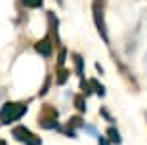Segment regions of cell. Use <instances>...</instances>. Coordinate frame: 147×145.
Segmentation results:
<instances>
[{"label": "cell", "instance_id": "6da1fadb", "mask_svg": "<svg viewBox=\"0 0 147 145\" xmlns=\"http://www.w3.org/2000/svg\"><path fill=\"white\" fill-rule=\"evenodd\" d=\"M25 111H27L25 103H6L0 109V120H2V124H10L17 118H21L25 115Z\"/></svg>", "mask_w": 147, "mask_h": 145}, {"label": "cell", "instance_id": "5b68a950", "mask_svg": "<svg viewBox=\"0 0 147 145\" xmlns=\"http://www.w3.org/2000/svg\"><path fill=\"white\" fill-rule=\"evenodd\" d=\"M23 4L29 6V8H40L42 6V0H23Z\"/></svg>", "mask_w": 147, "mask_h": 145}, {"label": "cell", "instance_id": "7a4b0ae2", "mask_svg": "<svg viewBox=\"0 0 147 145\" xmlns=\"http://www.w3.org/2000/svg\"><path fill=\"white\" fill-rule=\"evenodd\" d=\"M13 138H16L17 141H23V143H27V145H40L42 141H40V138H36L34 134H31L27 128H23V126H19V128H16L13 132Z\"/></svg>", "mask_w": 147, "mask_h": 145}, {"label": "cell", "instance_id": "3957f363", "mask_svg": "<svg viewBox=\"0 0 147 145\" xmlns=\"http://www.w3.org/2000/svg\"><path fill=\"white\" fill-rule=\"evenodd\" d=\"M94 16H96V21H98V29L99 32L105 36V27H103V11H101V8L99 6H94Z\"/></svg>", "mask_w": 147, "mask_h": 145}, {"label": "cell", "instance_id": "8992f818", "mask_svg": "<svg viewBox=\"0 0 147 145\" xmlns=\"http://www.w3.org/2000/svg\"><path fill=\"white\" fill-rule=\"evenodd\" d=\"M107 136H109V138H113V141H115V143H119V141H120L119 134H117V132H115V128H111L109 132H107Z\"/></svg>", "mask_w": 147, "mask_h": 145}, {"label": "cell", "instance_id": "277c9868", "mask_svg": "<svg viewBox=\"0 0 147 145\" xmlns=\"http://www.w3.org/2000/svg\"><path fill=\"white\" fill-rule=\"evenodd\" d=\"M36 52L40 55H50V52H52V48H50V42L48 40H42V42L36 44Z\"/></svg>", "mask_w": 147, "mask_h": 145}]
</instances>
